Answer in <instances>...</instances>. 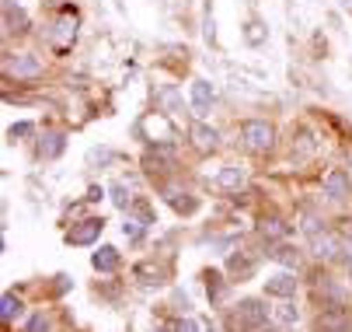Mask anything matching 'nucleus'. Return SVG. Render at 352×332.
<instances>
[{
  "label": "nucleus",
  "instance_id": "nucleus-1",
  "mask_svg": "<svg viewBox=\"0 0 352 332\" xmlns=\"http://www.w3.org/2000/svg\"><path fill=\"white\" fill-rule=\"evenodd\" d=\"M269 322V308L258 298H244L241 304H234V311L227 315V332H255Z\"/></svg>",
  "mask_w": 352,
  "mask_h": 332
},
{
  "label": "nucleus",
  "instance_id": "nucleus-2",
  "mask_svg": "<svg viewBox=\"0 0 352 332\" xmlns=\"http://www.w3.org/2000/svg\"><path fill=\"white\" fill-rule=\"evenodd\" d=\"M241 140H244V147L251 154H269L272 144H276V129L265 119H244L241 123Z\"/></svg>",
  "mask_w": 352,
  "mask_h": 332
},
{
  "label": "nucleus",
  "instance_id": "nucleus-3",
  "mask_svg": "<svg viewBox=\"0 0 352 332\" xmlns=\"http://www.w3.org/2000/svg\"><path fill=\"white\" fill-rule=\"evenodd\" d=\"M136 136L146 140V144H171L175 140V126L164 112H146L140 123H136Z\"/></svg>",
  "mask_w": 352,
  "mask_h": 332
},
{
  "label": "nucleus",
  "instance_id": "nucleus-4",
  "mask_svg": "<svg viewBox=\"0 0 352 332\" xmlns=\"http://www.w3.org/2000/svg\"><path fill=\"white\" fill-rule=\"evenodd\" d=\"M74 39H77V11L74 8H63L60 18H56V25H53V32H49V45H53L56 53H67L70 45H74Z\"/></svg>",
  "mask_w": 352,
  "mask_h": 332
},
{
  "label": "nucleus",
  "instance_id": "nucleus-5",
  "mask_svg": "<svg viewBox=\"0 0 352 332\" xmlns=\"http://www.w3.org/2000/svg\"><path fill=\"white\" fill-rule=\"evenodd\" d=\"M311 252H314V259H321V262H331V259H338L342 252H345V245L335 238L331 231H311Z\"/></svg>",
  "mask_w": 352,
  "mask_h": 332
},
{
  "label": "nucleus",
  "instance_id": "nucleus-6",
  "mask_svg": "<svg viewBox=\"0 0 352 332\" xmlns=\"http://www.w3.org/2000/svg\"><path fill=\"white\" fill-rule=\"evenodd\" d=\"M102 231H105L102 217H87V220H80L67 231V245H94L98 238H102Z\"/></svg>",
  "mask_w": 352,
  "mask_h": 332
},
{
  "label": "nucleus",
  "instance_id": "nucleus-7",
  "mask_svg": "<svg viewBox=\"0 0 352 332\" xmlns=\"http://www.w3.org/2000/svg\"><path fill=\"white\" fill-rule=\"evenodd\" d=\"M4 70H8V77L25 81V77H38L42 74V63L32 53H8L4 56Z\"/></svg>",
  "mask_w": 352,
  "mask_h": 332
},
{
  "label": "nucleus",
  "instance_id": "nucleus-8",
  "mask_svg": "<svg viewBox=\"0 0 352 332\" xmlns=\"http://www.w3.org/2000/svg\"><path fill=\"white\" fill-rule=\"evenodd\" d=\"M188 140H192V147L199 154H213L220 147V133L213 126H206V123H192L188 126Z\"/></svg>",
  "mask_w": 352,
  "mask_h": 332
},
{
  "label": "nucleus",
  "instance_id": "nucleus-9",
  "mask_svg": "<svg viewBox=\"0 0 352 332\" xmlns=\"http://www.w3.org/2000/svg\"><path fill=\"white\" fill-rule=\"evenodd\" d=\"M321 185H324V196H328V200H345V196H349V189H352L345 168H328Z\"/></svg>",
  "mask_w": 352,
  "mask_h": 332
},
{
  "label": "nucleus",
  "instance_id": "nucleus-10",
  "mask_svg": "<svg viewBox=\"0 0 352 332\" xmlns=\"http://www.w3.org/2000/svg\"><path fill=\"white\" fill-rule=\"evenodd\" d=\"M213 105V84L210 81H192V112L203 119Z\"/></svg>",
  "mask_w": 352,
  "mask_h": 332
},
{
  "label": "nucleus",
  "instance_id": "nucleus-11",
  "mask_svg": "<svg viewBox=\"0 0 352 332\" xmlns=\"http://www.w3.org/2000/svg\"><path fill=\"white\" fill-rule=\"evenodd\" d=\"M265 294L269 298H293L296 294V276L293 273H276L265 280Z\"/></svg>",
  "mask_w": 352,
  "mask_h": 332
},
{
  "label": "nucleus",
  "instance_id": "nucleus-12",
  "mask_svg": "<svg viewBox=\"0 0 352 332\" xmlns=\"http://www.w3.org/2000/svg\"><path fill=\"white\" fill-rule=\"evenodd\" d=\"M133 276L140 280V283H146V287H161L164 283V266H157V262H136L133 266Z\"/></svg>",
  "mask_w": 352,
  "mask_h": 332
},
{
  "label": "nucleus",
  "instance_id": "nucleus-13",
  "mask_svg": "<svg viewBox=\"0 0 352 332\" xmlns=\"http://www.w3.org/2000/svg\"><path fill=\"white\" fill-rule=\"evenodd\" d=\"M241 35H244L248 45H265V42H269V25L258 21V18H251V21L241 25Z\"/></svg>",
  "mask_w": 352,
  "mask_h": 332
},
{
  "label": "nucleus",
  "instance_id": "nucleus-14",
  "mask_svg": "<svg viewBox=\"0 0 352 332\" xmlns=\"http://www.w3.org/2000/svg\"><path fill=\"white\" fill-rule=\"evenodd\" d=\"M91 262H94L98 273H116V269H119V252H116L112 245H102V249L91 256Z\"/></svg>",
  "mask_w": 352,
  "mask_h": 332
},
{
  "label": "nucleus",
  "instance_id": "nucleus-15",
  "mask_svg": "<svg viewBox=\"0 0 352 332\" xmlns=\"http://www.w3.org/2000/svg\"><path fill=\"white\" fill-rule=\"evenodd\" d=\"M60 151H63V133H45L38 144V158L53 161V158H60Z\"/></svg>",
  "mask_w": 352,
  "mask_h": 332
},
{
  "label": "nucleus",
  "instance_id": "nucleus-16",
  "mask_svg": "<svg viewBox=\"0 0 352 332\" xmlns=\"http://www.w3.org/2000/svg\"><path fill=\"white\" fill-rule=\"evenodd\" d=\"M4 25H8V35L11 32H28V14L14 11V4H4Z\"/></svg>",
  "mask_w": 352,
  "mask_h": 332
},
{
  "label": "nucleus",
  "instance_id": "nucleus-17",
  "mask_svg": "<svg viewBox=\"0 0 352 332\" xmlns=\"http://www.w3.org/2000/svg\"><path fill=\"white\" fill-rule=\"evenodd\" d=\"M217 185H220V189H237V185H244V168H237V165H227V168H220V175H217Z\"/></svg>",
  "mask_w": 352,
  "mask_h": 332
},
{
  "label": "nucleus",
  "instance_id": "nucleus-18",
  "mask_svg": "<svg viewBox=\"0 0 352 332\" xmlns=\"http://www.w3.org/2000/svg\"><path fill=\"white\" fill-rule=\"evenodd\" d=\"M272 315H276L279 325H296V322H300V311H296V304H293L289 298H283V301L272 308Z\"/></svg>",
  "mask_w": 352,
  "mask_h": 332
},
{
  "label": "nucleus",
  "instance_id": "nucleus-19",
  "mask_svg": "<svg viewBox=\"0 0 352 332\" xmlns=\"http://www.w3.org/2000/svg\"><path fill=\"white\" fill-rule=\"evenodd\" d=\"M258 234H262V238H286L289 224H283L279 217H265V220L258 224Z\"/></svg>",
  "mask_w": 352,
  "mask_h": 332
},
{
  "label": "nucleus",
  "instance_id": "nucleus-20",
  "mask_svg": "<svg viewBox=\"0 0 352 332\" xmlns=\"http://www.w3.org/2000/svg\"><path fill=\"white\" fill-rule=\"evenodd\" d=\"M21 298H14V294H4L0 298V315H4V322H14L18 315H21Z\"/></svg>",
  "mask_w": 352,
  "mask_h": 332
},
{
  "label": "nucleus",
  "instance_id": "nucleus-21",
  "mask_svg": "<svg viewBox=\"0 0 352 332\" xmlns=\"http://www.w3.org/2000/svg\"><path fill=\"white\" fill-rule=\"evenodd\" d=\"M227 269L234 276H251V273H255V259H251V256H230Z\"/></svg>",
  "mask_w": 352,
  "mask_h": 332
},
{
  "label": "nucleus",
  "instance_id": "nucleus-22",
  "mask_svg": "<svg viewBox=\"0 0 352 332\" xmlns=\"http://www.w3.org/2000/svg\"><path fill=\"white\" fill-rule=\"evenodd\" d=\"M112 203H116L119 210H133V196H129L126 182H116V185H112Z\"/></svg>",
  "mask_w": 352,
  "mask_h": 332
},
{
  "label": "nucleus",
  "instance_id": "nucleus-23",
  "mask_svg": "<svg viewBox=\"0 0 352 332\" xmlns=\"http://www.w3.org/2000/svg\"><path fill=\"white\" fill-rule=\"evenodd\" d=\"M269 256H272V259H279L283 266H293V269L300 266V252H296V249H289V245H279V249H276V252H269Z\"/></svg>",
  "mask_w": 352,
  "mask_h": 332
},
{
  "label": "nucleus",
  "instance_id": "nucleus-24",
  "mask_svg": "<svg viewBox=\"0 0 352 332\" xmlns=\"http://www.w3.org/2000/svg\"><path fill=\"white\" fill-rule=\"evenodd\" d=\"M206 291H210V301H220L223 298V283L217 273H206Z\"/></svg>",
  "mask_w": 352,
  "mask_h": 332
},
{
  "label": "nucleus",
  "instance_id": "nucleus-25",
  "mask_svg": "<svg viewBox=\"0 0 352 332\" xmlns=\"http://www.w3.org/2000/svg\"><path fill=\"white\" fill-rule=\"evenodd\" d=\"M143 227H146L143 220H133V217H129V220L122 224V234H126V238H129V242H136V238H140V234H143Z\"/></svg>",
  "mask_w": 352,
  "mask_h": 332
},
{
  "label": "nucleus",
  "instance_id": "nucleus-26",
  "mask_svg": "<svg viewBox=\"0 0 352 332\" xmlns=\"http://www.w3.org/2000/svg\"><path fill=\"white\" fill-rule=\"evenodd\" d=\"M171 332H206V329H203V322H195V318H178Z\"/></svg>",
  "mask_w": 352,
  "mask_h": 332
},
{
  "label": "nucleus",
  "instance_id": "nucleus-27",
  "mask_svg": "<svg viewBox=\"0 0 352 332\" xmlns=\"http://www.w3.org/2000/svg\"><path fill=\"white\" fill-rule=\"evenodd\" d=\"M98 161H102V165L112 161V151H109V147H91V151H87V165H98Z\"/></svg>",
  "mask_w": 352,
  "mask_h": 332
},
{
  "label": "nucleus",
  "instance_id": "nucleus-28",
  "mask_svg": "<svg viewBox=\"0 0 352 332\" xmlns=\"http://www.w3.org/2000/svg\"><path fill=\"white\" fill-rule=\"evenodd\" d=\"M28 133H32V126H28V123H18V126H11V133H8V136H11V140H18V136H28Z\"/></svg>",
  "mask_w": 352,
  "mask_h": 332
},
{
  "label": "nucleus",
  "instance_id": "nucleus-29",
  "mask_svg": "<svg viewBox=\"0 0 352 332\" xmlns=\"http://www.w3.org/2000/svg\"><path fill=\"white\" fill-rule=\"evenodd\" d=\"M28 332H49V325H45V315H35L32 318V329Z\"/></svg>",
  "mask_w": 352,
  "mask_h": 332
},
{
  "label": "nucleus",
  "instance_id": "nucleus-30",
  "mask_svg": "<svg viewBox=\"0 0 352 332\" xmlns=\"http://www.w3.org/2000/svg\"><path fill=\"white\" fill-rule=\"evenodd\" d=\"M84 200H87V203H98V200H102V189H98V185H91Z\"/></svg>",
  "mask_w": 352,
  "mask_h": 332
},
{
  "label": "nucleus",
  "instance_id": "nucleus-31",
  "mask_svg": "<svg viewBox=\"0 0 352 332\" xmlns=\"http://www.w3.org/2000/svg\"><path fill=\"white\" fill-rule=\"evenodd\" d=\"M255 332H279V329H276V325H269V322H265V325H262V329H255Z\"/></svg>",
  "mask_w": 352,
  "mask_h": 332
},
{
  "label": "nucleus",
  "instance_id": "nucleus-32",
  "mask_svg": "<svg viewBox=\"0 0 352 332\" xmlns=\"http://www.w3.org/2000/svg\"><path fill=\"white\" fill-rule=\"evenodd\" d=\"M342 8H345V11H352V0H342Z\"/></svg>",
  "mask_w": 352,
  "mask_h": 332
},
{
  "label": "nucleus",
  "instance_id": "nucleus-33",
  "mask_svg": "<svg viewBox=\"0 0 352 332\" xmlns=\"http://www.w3.org/2000/svg\"><path fill=\"white\" fill-rule=\"evenodd\" d=\"M349 165H352V151H349Z\"/></svg>",
  "mask_w": 352,
  "mask_h": 332
},
{
  "label": "nucleus",
  "instance_id": "nucleus-34",
  "mask_svg": "<svg viewBox=\"0 0 352 332\" xmlns=\"http://www.w3.org/2000/svg\"><path fill=\"white\" fill-rule=\"evenodd\" d=\"M4 4H14V0H4Z\"/></svg>",
  "mask_w": 352,
  "mask_h": 332
}]
</instances>
